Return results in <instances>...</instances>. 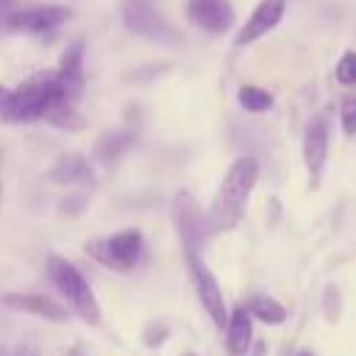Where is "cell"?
Returning <instances> with one entry per match:
<instances>
[{"label": "cell", "instance_id": "cell-16", "mask_svg": "<svg viewBox=\"0 0 356 356\" xmlns=\"http://www.w3.org/2000/svg\"><path fill=\"white\" fill-rule=\"evenodd\" d=\"M42 120H47L50 125H56V128H64V131H81L86 122H83V117L75 111V103L72 100H67V97H56L53 103H50V108L44 111V117Z\"/></svg>", "mask_w": 356, "mask_h": 356}, {"label": "cell", "instance_id": "cell-7", "mask_svg": "<svg viewBox=\"0 0 356 356\" xmlns=\"http://www.w3.org/2000/svg\"><path fill=\"white\" fill-rule=\"evenodd\" d=\"M325 156H328V120L314 117L303 131V164H306V172L312 178V186L320 184Z\"/></svg>", "mask_w": 356, "mask_h": 356}, {"label": "cell", "instance_id": "cell-5", "mask_svg": "<svg viewBox=\"0 0 356 356\" xmlns=\"http://www.w3.org/2000/svg\"><path fill=\"white\" fill-rule=\"evenodd\" d=\"M122 22L131 33L150 39V42H178V33L172 31V25L161 17V11L150 3V0H125L122 6Z\"/></svg>", "mask_w": 356, "mask_h": 356}, {"label": "cell", "instance_id": "cell-28", "mask_svg": "<svg viewBox=\"0 0 356 356\" xmlns=\"http://www.w3.org/2000/svg\"><path fill=\"white\" fill-rule=\"evenodd\" d=\"M3 95H6V92H3V86H0V100H3Z\"/></svg>", "mask_w": 356, "mask_h": 356}, {"label": "cell", "instance_id": "cell-4", "mask_svg": "<svg viewBox=\"0 0 356 356\" xmlns=\"http://www.w3.org/2000/svg\"><path fill=\"white\" fill-rule=\"evenodd\" d=\"M83 250L100 261L103 267L108 270H117V273H128L136 267V261L142 259V250H145V239L139 231H120L114 236H103V239H92L83 245Z\"/></svg>", "mask_w": 356, "mask_h": 356}, {"label": "cell", "instance_id": "cell-29", "mask_svg": "<svg viewBox=\"0 0 356 356\" xmlns=\"http://www.w3.org/2000/svg\"><path fill=\"white\" fill-rule=\"evenodd\" d=\"M184 356H195V353H184Z\"/></svg>", "mask_w": 356, "mask_h": 356}, {"label": "cell", "instance_id": "cell-15", "mask_svg": "<svg viewBox=\"0 0 356 356\" xmlns=\"http://www.w3.org/2000/svg\"><path fill=\"white\" fill-rule=\"evenodd\" d=\"M47 178L53 184H92V164L83 156L70 153V156H61L50 167Z\"/></svg>", "mask_w": 356, "mask_h": 356}, {"label": "cell", "instance_id": "cell-17", "mask_svg": "<svg viewBox=\"0 0 356 356\" xmlns=\"http://www.w3.org/2000/svg\"><path fill=\"white\" fill-rule=\"evenodd\" d=\"M248 312H250V317H256V320H261L267 325H281L286 320V309L275 298H267V295H256L250 300Z\"/></svg>", "mask_w": 356, "mask_h": 356}, {"label": "cell", "instance_id": "cell-2", "mask_svg": "<svg viewBox=\"0 0 356 356\" xmlns=\"http://www.w3.org/2000/svg\"><path fill=\"white\" fill-rule=\"evenodd\" d=\"M56 97H64L61 86H58V75L56 70L47 72H36L28 81H22L17 89L6 92L0 100V117L6 122H31V120H42L44 111L50 108V103Z\"/></svg>", "mask_w": 356, "mask_h": 356}, {"label": "cell", "instance_id": "cell-12", "mask_svg": "<svg viewBox=\"0 0 356 356\" xmlns=\"http://www.w3.org/2000/svg\"><path fill=\"white\" fill-rule=\"evenodd\" d=\"M175 220H178V234H181V239H184V248H186V250H197L200 239H203L209 231H206V217H200L195 200H192L186 192H181V195L175 197Z\"/></svg>", "mask_w": 356, "mask_h": 356}, {"label": "cell", "instance_id": "cell-11", "mask_svg": "<svg viewBox=\"0 0 356 356\" xmlns=\"http://www.w3.org/2000/svg\"><path fill=\"white\" fill-rule=\"evenodd\" d=\"M0 303L11 312H22V314H33V317H44L50 323H64L67 320V309L44 295H22V292H8L0 298Z\"/></svg>", "mask_w": 356, "mask_h": 356}, {"label": "cell", "instance_id": "cell-10", "mask_svg": "<svg viewBox=\"0 0 356 356\" xmlns=\"http://www.w3.org/2000/svg\"><path fill=\"white\" fill-rule=\"evenodd\" d=\"M70 19V11L64 6H33V8H19L11 19L8 31H28V33H44Z\"/></svg>", "mask_w": 356, "mask_h": 356}, {"label": "cell", "instance_id": "cell-18", "mask_svg": "<svg viewBox=\"0 0 356 356\" xmlns=\"http://www.w3.org/2000/svg\"><path fill=\"white\" fill-rule=\"evenodd\" d=\"M236 97H239V106L245 111H253V114H261V111H267L273 106V95L267 89H261V86H250V83L239 86Z\"/></svg>", "mask_w": 356, "mask_h": 356}, {"label": "cell", "instance_id": "cell-24", "mask_svg": "<svg viewBox=\"0 0 356 356\" xmlns=\"http://www.w3.org/2000/svg\"><path fill=\"white\" fill-rule=\"evenodd\" d=\"M164 339H167V328L164 325H147L145 328V345L153 348V345H161Z\"/></svg>", "mask_w": 356, "mask_h": 356}, {"label": "cell", "instance_id": "cell-8", "mask_svg": "<svg viewBox=\"0 0 356 356\" xmlns=\"http://www.w3.org/2000/svg\"><path fill=\"white\" fill-rule=\"evenodd\" d=\"M186 17L209 33H225L234 25V8L228 0H186Z\"/></svg>", "mask_w": 356, "mask_h": 356}, {"label": "cell", "instance_id": "cell-13", "mask_svg": "<svg viewBox=\"0 0 356 356\" xmlns=\"http://www.w3.org/2000/svg\"><path fill=\"white\" fill-rule=\"evenodd\" d=\"M56 75H58V86H61L64 97L75 103L78 95H81V89H83V42H81V39L72 42V44L64 50Z\"/></svg>", "mask_w": 356, "mask_h": 356}, {"label": "cell", "instance_id": "cell-1", "mask_svg": "<svg viewBox=\"0 0 356 356\" xmlns=\"http://www.w3.org/2000/svg\"><path fill=\"white\" fill-rule=\"evenodd\" d=\"M256 181H259V161L256 159L242 156L228 167L222 184L211 200V209L206 214V231L209 234H228L242 222V214H245V206H248V197H250Z\"/></svg>", "mask_w": 356, "mask_h": 356}, {"label": "cell", "instance_id": "cell-23", "mask_svg": "<svg viewBox=\"0 0 356 356\" xmlns=\"http://www.w3.org/2000/svg\"><path fill=\"white\" fill-rule=\"evenodd\" d=\"M17 11H19V3L17 0H0V31H8L11 28V19H14Z\"/></svg>", "mask_w": 356, "mask_h": 356}, {"label": "cell", "instance_id": "cell-27", "mask_svg": "<svg viewBox=\"0 0 356 356\" xmlns=\"http://www.w3.org/2000/svg\"><path fill=\"white\" fill-rule=\"evenodd\" d=\"M298 356H314V353H312V350H300Z\"/></svg>", "mask_w": 356, "mask_h": 356}, {"label": "cell", "instance_id": "cell-22", "mask_svg": "<svg viewBox=\"0 0 356 356\" xmlns=\"http://www.w3.org/2000/svg\"><path fill=\"white\" fill-rule=\"evenodd\" d=\"M86 192H75V195H70V197H64V203H61V214H78V211H83L86 209Z\"/></svg>", "mask_w": 356, "mask_h": 356}, {"label": "cell", "instance_id": "cell-14", "mask_svg": "<svg viewBox=\"0 0 356 356\" xmlns=\"http://www.w3.org/2000/svg\"><path fill=\"white\" fill-rule=\"evenodd\" d=\"M253 342V323L245 306H236L225 320V350L228 356H245Z\"/></svg>", "mask_w": 356, "mask_h": 356}, {"label": "cell", "instance_id": "cell-20", "mask_svg": "<svg viewBox=\"0 0 356 356\" xmlns=\"http://www.w3.org/2000/svg\"><path fill=\"white\" fill-rule=\"evenodd\" d=\"M337 81L342 86H356V53L345 50L342 58L337 61Z\"/></svg>", "mask_w": 356, "mask_h": 356}, {"label": "cell", "instance_id": "cell-26", "mask_svg": "<svg viewBox=\"0 0 356 356\" xmlns=\"http://www.w3.org/2000/svg\"><path fill=\"white\" fill-rule=\"evenodd\" d=\"M67 356H89V353H86V348H83V345H75V348H72Z\"/></svg>", "mask_w": 356, "mask_h": 356}, {"label": "cell", "instance_id": "cell-21", "mask_svg": "<svg viewBox=\"0 0 356 356\" xmlns=\"http://www.w3.org/2000/svg\"><path fill=\"white\" fill-rule=\"evenodd\" d=\"M339 120H342V131L348 136L356 134V95H348L342 100V108H339Z\"/></svg>", "mask_w": 356, "mask_h": 356}, {"label": "cell", "instance_id": "cell-9", "mask_svg": "<svg viewBox=\"0 0 356 356\" xmlns=\"http://www.w3.org/2000/svg\"><path fill=\"white\" fill-rule=\"evenodd\" d=\"M284 8H286V0H261V3L250 11L248 22L239 28V33H236L234 42L242 47V44H250V42L261 39L264 33H270V31L281 22Z\"/></svg>", "mask_w": 356, "mask_h": 356}, {"label": "cell", "instance_id": "cell-19", "mask_svg": "<svg viewBox=\"0 0 356 356\" xmlns=\"http://www.w3.org/2000/svg\"><path fill=\"white\" fill-rule=\"evenodd\" d=\"M134 145V134H108L106 139H100V145H97V159L100 161H114V159H120L128 147Z\"/></svg>", "mask_w": 356, "mask_h": 356}, {"label": "cell", "instance_id": "cell-6", "mask_svg": "<svg viewBox=\"0 0 356 356\" xmlns=\"http://www.w3.org/2000/svg\"><path fill=\"white\" fill-rule=\"evenodd\" d=\"M186 261H189V273L195 278V289H197V298H200L206 314L211 317V323L217 328H222L225 320H228V309H225V298H222V289H220L214 273L203 264L197 250H186Z\"/></svg>", "mask_w": 356, "mask_h": 356}, {"label": "cell", "instance_id": "cell-3", "mask_svg": "<svg viewBox=\"0 0 356 356\" xmlns=\"http://www.w3.org/2000/svg\"><path fill=\"white\" fill-rule=\"evenodd\" d=\"M47 275L56 284V289L67 298L72 312H78L81 320H86L92 325L100 323V303H97L89 281L81 275V270L72 261H67L64 256H50L47 259Z\"/></svg>", "mask_w": 356, "mask_h": 356}, {"label": "cell", "instance_id": "cell-25", "mask_svg": "<svg viewBox=\"0 0 356 356\" xmlns=\"http://www.w3.org/2000/svg\"><path fill=\"white\" fill-rule=\"evenodd\" d=\"M323 306H325V312H328V317L334 320V317H337V309H339V295H337V289H334V286H328V289H325V298H323Z\"/></svg>", "mask_w": 356, "mask_h": 356}]
</instances>
